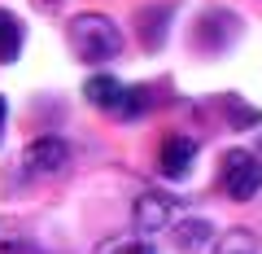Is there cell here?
I'll list each match as a JSON object with an SVG mask.
<instances>
[{"label":"cell","instance_id":"cell-1","mask_svg":"<svg viewBox=\"0 0 262 254\" xmlns=\"http://www.w3.org/2000/svg\"><path fill=\"white\" fill-rule=\"evenodd\" d=\"M66 40H70V53L79 62H110V57L122 53V31L105 13H79V18H70Z\"/></svg>","mask_w":262,"mask_h":254},{"label":"cell","instance_id":"cell-2","mask_svg":"<svg viewBox=\"0 0 262 254\" xmlns=\"http://www.w3.org/2000/svg\"><path fill=\"white\" fill-rule=\"evenodd\" d=\"M258 188H262V162L245 149H232L223 158V193L232 202H249Z\"/></svg>","mask_w":262,"mask_h":254},{"label":"cell","instance_id":"cell-3","mask_svg":"<svg viewBox=\"0 0 262 254\" xmlns=\"http://www.w3.org/2000/svg\"><path fill=\"white\" fill-rule=\"evenodd\" d=\"M179 215V198H170V193H158V188H149V193H140L136 198V206H131V224H136V232H166L170 224H175Z\"/></svg>","mask_w":262,"mask_h":254},{"label":"cell","instance_id":"cell-4","mask_svg":"<svg viewBox=\"0 0 262 254\" xmlns=\"http://www.w3.org/2000/svg\"><path fill=\"white\" fill-rule=\"evenodd\" d=\"M66 162H70V149H66L61 136H39L22 149V171L27 175H61Z\"/></svg>","mask_w":262,"mask_h":254},{"label":"cell","instance_id":"cell-5","mask_svg":"<svg viewBox=\"0 0 262 254\" xmlns=\"http://www.w3.org/2000/svg\"><path fill=\"white\" fill-rule=\"evenodd\" d=\"M192 158H196V141L188 136H166L162 141V153H158V171L166 180H184L192 171Z\"/></svg>","mask_w":262,"mask_h":254},{"label":"cell","instance_id":"cell-6","mask_svg":"<svg viewBox=\"0 0 262 254\" xmlns=\"http://www.w3.org/2000/svg\"><path fill=\"white\" fill-rule=\"evenodd\" d=\"M236 35V13L232 9H210L206 18L196 22V44L206 48V53H219L227 48V40Z\"/></svg>","mask_w":262,"mask_h":254},{"label":"cell","instance_id":"cell-7","mask_svg":"<svg viewBox=\"0 0 262 254\" xmlns=\"http://www.w3.org/2000/svg\"><path fill=\"white\" fill-rule=\"evenodd\" d=\"M83 96H88L92 105H101V110L118 114V105H122V96H127V88H122L114 75H92V79H88V88H83Z\"/></svg>","mask_w":262,"mask_h":254},{"label":"cell","instance_id":"cell-8","mask_svg":"<svg viewBox=\"0 0 262 254\" xmlns=\"http://www.w3.org/2000/svg\"><path fill=\"white\" fill-rule=\"evenodd\" d=\"M210 241H214V224H210V219H184V224L175 228L179 254H196V250H206Z\"/></svg>","mask_w":262,"mask_h":254},{"label":"cell","instance_id":"cell-9","mask_svg":"<svg viewBox=\"0 0 262 254\" xmlns=\"http://www.w3.org/2000/svg\"><path fill=\"white\" fill-rule=\"evenodd\" d=\"M22 40H27L22 22L13 18L9 9H0V62H18V53H22Z\"/></svg>","mask_w":262,"mask_h":254},{"label":"cell","instance_id":"cell-10","mask_svg":"<svg viewBox=\"0 0 262 254\" xmlns=\"http://www.w3.org/2000/svg\"><path fill=\"white\" fill-rule=\"evenodd\" d=\"M96 254H153L149 237H105Z\"/></svg>","mask_w":262,"mask_h":254},{"label":"cell","instance_id":"cell-11","mask_svg":"<svg viewBox=\"0 0 262 254\" xmlns=\"http://www.w3.org/2000/svg\"><path fill=\"white\" fill-rule=\"evenodd\" d=\"M214 254H258V241H253V232H245V228H232V232L219 237Z\"/></svg>","mask_w":262,"mask_h":254},{"label":"cell","instance_id":"cell-12","mask_svg":"<svg viewBox=\"0 0 262 254\" xmlns=\"http://www.w3.org/2000/svg\"><path fill=\"white\" fill-rule=\"evenodd\" d=\"M144 101H149V88H127V96H122L118 114H122V119H136V114L144 110Z\"/></svg>","mask_w":262,"mask_h":254},{"label":"cell","instance_id":"cell-13","mask_svg":"<svg viewBox=\"0 0 262 254\" xmlns=\"http://www.w3.org/2000/svg\"><path fill=\"white\" fill-rule=\"evenodd\" d=\"M227 110L236 114V123H241V127H253V123L262 119L258 110H249V105H241V101H236V96H227Z\"/></svg>","mask_w":262,"mask_h":254},{"label":"cell","instance_id":"cell-14","mask_svg":"<svg viewBox=\"0 0 262 254\" xmlns=\"http://www.w3.org/2000/svg\"><path fill=\"white\" fill-rule=\"evenodd\" d=\"M0 254H44V250H35L31 241H9V245H5Z\"/></svg>","mask_w":262,"mask_h":254},{"label":"cell","instance_id":"cell-15","mask_svg":"<svg viewBox=\"0 0 262 254\" xmlns=\"http://www.w3.org/2000/svg\"><path fill=\"white\" fill-rule=\"evenodd\" d=\"M0 141H5V96H0Z\"/></svg>","mask_w":262,"mask_h":254}]
</instances>
